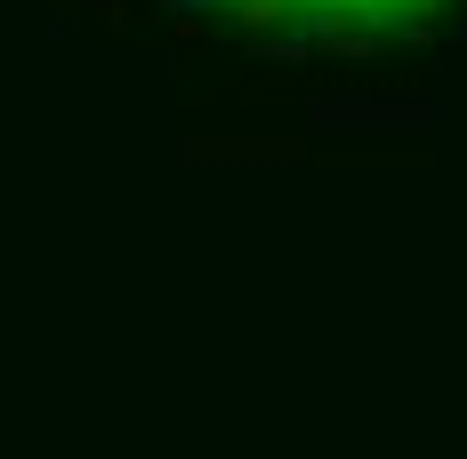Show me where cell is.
<instances>
[{
	"label": "cell",
	"instance_id": "1",
	"mask_svg": "<svg viewBox=\"0 0 467 459\" xmlns=\"http://www.w3.org/2000/svg\"><path fill=\"white\" fill-rule=\"evenodd\" d=\"M275 8H282V0H275ZM306 8H371V0H306Z\"/></svg>",
	"mask_w": 467,
	"mask_h": 459
}]
</instances>
